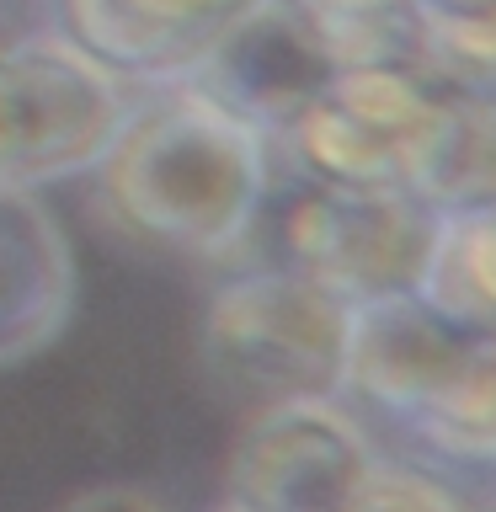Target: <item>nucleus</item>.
I'll list each match as a JSON object with an SVG mask.
<instances>
[{
  "instance_id": "nucleus-11",
  "label": "nucleus",
  "mask_w": 496,
  "mask_h": 512,
  "mask_svg": "<svg viewBox=\"0 0 496 512\" xmlns=\"http://www.w3.org/2000/svg\"><path fill=\"white\" fill-rule=\"evenodd\" d=\"M416 198H427L438 214L496 203V96L486 91H448L443 118L422 144L411 182Z\"/></svg>"
},
{
  "instance_id": "nucleus-3",
  "label": "nucleus",
  "mask_w": 496,
  "mask_h": 512,
  "mask_svg": "<svg viewBox=\"0 0 496 512\" xmlns=\"http://www.w3.org/2000/svg\"><path fill=\"white\" fill-rule=\"evenodd\" d=\"M139 86L91 59L70 32L0 38V187H48L96 171Z\"/></svg>"
},
{
  "instance_id": "nucleus-4",
  "label": "nucleus",
  "mask_w": 496,
  "mask_h": 512,
  "mask_svg": "<svg viewBox=\"0 0 496 512\" xmlns=\"http://www.w3.org/2000/svg\"><path fill=\"white\" fill-rule=\"evenodd\" d=\"M368 59H416L406 43L379 38L331 16L320 0H251L224 27V38L187 70L208 96L235 107L256 128H288L294 112L336 70Z\"/></svg>"
},
{
  "instance_id": "nucleus-12",
  "label": "nucleus",
  "mask_w": 496,
  "mask_h": 512,
  "mask_svg": "<svg viewBox=\"0 0 496 512\" xmlns=\"http://www.w3.org/2000/svg\"><path fill=\"white\" fill-rule=\"evenodd\" d=\"M416 59L459 91L496 96V0H411Z\"/></svg>"
},
{
  "instance_id": "nucleus-14",
  "label": "nucleus",
  "mask_w": 496,
  "mask_h": 512,
  "mask_svg": "<svg viewBox=\"0 0 496 512\" xmlns=\"http://www.w3.org/2000/svg\"><path fill=\"white\" fill-rule=\"evenodd\" d=\"M352 512H459V502L448 496L438 480L416 475V470H379L368 475V486Z\"/></svg>"
},
{
  "instance_id": "nucleus-15",
  "label": "nucleus",
  "mask_w": 496,
  "mask_h": 512,
  "mask_svg": "<svg viewBox=\"0 0 496 512\" xmlns=\"http://www.w3.org/2000/svg\"><path fill=\"white\" fill-rule=\"evenodd\" d=\"M75 512H150V507H144V502H128V496H102V502L75 507Z\"/></svg>"
},
{
  "instance_id": "nucleus-16",
  "label": "nucleus",
  "mask_w": 496,
  "mask_h": 512,
  "mask_svg": "<svg viewBox=\"0 0 496 512\" xmlns=\"http://www.w3.org/2000/svg\"><path fill=\"white\" fill-rule=\"evenodd\" d=\"M406 6H411V0H406Z\"/></svg>"
},
{
  "instance_id": "nucleus-6",
  "label": "nucleus",
  "mask_w": 496,
  "mask_h": 512,
  "mask_svg": "<svg viewBox=\"0 0 496 512\" xmlns=\"http://www.w3.org/2000/svg\"><path fill=\"white\" fill-rule=\"evenodd\" d=\"M443 214L411 187L310 182L283 214L288 267L310 272L352 304L422 294Z\"/></svg>"
},
{
  "instance_id": "nucleus-7",
  "label": "nucleus",
  "mask_w": 496,
  "mask_h": 512,
  "mask_svg": "<svg viewBox=\"0 0 496 512\" xmlns=\"http://www.w3.org/2000/svg\"><path fill=\"white\" fill-rule=\"evenodd\" d=\"M374 470L368 438L331 400H278L235 443L230 502L240 512H352Z\"/></svg>"
},
{
  "instance_id": "nucleus-2",
  "label": "nucleus",
  "mask_w": 496,
  "mask_h": 512,
  "mask_svg": "<svg viewBox=\"0 0 496 512\" xmlns=\"http://www.w3.org/2000/svg\"><path fill=\"white\" fill-rule=\"evenodd\" d=\"M352 310L336 288L299 267H251L214 294L203 315V358L224 390L278 406L347 390Z\"/></svg>"
},
{
  "instance_id": "nucleus-9",
  "label": "nucleus",
  "mask_w": 496,
  "mask_h": 512,
  "mask_svg": "<svg viewBox=\"0 0 496 512\" xmlns=\"http://www.w3.org/2000/svg\"><path fill=\"white\" fill-rule=\"evenodd\" d=\"M75 304V256L32 187H0V368L43 352Z\"/></svg>"
},
{
  "instance_id": "nucleus-5",
  "label": "nucleus",
  "mask_w": 496,
  "mask_h": 512,
  "mask_svg": "<svg viewBox=\"0 0 496 512\" xmlns=\"http://www.w3.org/2000/svg\"><path fill=\"white\" fill-rule=\"evenodd\" d=\"M448 91L454 86L422 59L347 64L294 112L283 134L315 182L406 187L427 134L443 118Z\"/></svg>"
},
{
  "instance_id": "nucleus-10",
  "label": "nucleus",
  "mask_w": 496,
  "mask_h": 512,
  "mask_svg": "<svg viewBox=\"0 0 496 512\" xmlns=\"http://www.w3.org/2000/svg\"><path fill=\"white\" fill-rule=\"evenodd\" d=\"M427 448L459 464H496V331L470 326L432 390L400 416Z\"/></svg>"
},
{
  "instance_id": "nucleus-13",
  "label": "nucleus",
  "mask_w": 496,
  "mask_h": 512,
  "mask_svg": "<svg viewBox=\"0 0 496 512\" xmlns=\"http://www.w3.org/2000/svg\"><path fill=\"white\" fill-rule=\"evenodd\" d=\"M422 294L448 315L496 331V203L443 214L438 256L427 267Z\"/></svg>"
},
{
  "instance_id": "nucleus-8",
  "label": "nucleus",
  "mask_w": 496,
  "mask_h": 512,
  "mask_svg": "<svg viewBox=\"0 0 496 512\" xmlns=\"http://www.w3.org/2000/svg\"><path fill=\"white\" fill-rule=\"evenodd\" d=\"M59 32L134 86L176 80L224 38L251 0H54Z\"/></svg>"
},
{
  "instance_id": "nucleus-1",
  "label": "nucleus",
  "mask_w": 496,
  "mask_h": 512,
  "mask_svg": "<svg viewBox=\"0 0 496 512\" xmlns=\"http://www.w3.org/2000/svg\"><path fill=\"white\" fill-rule=\"evenodd\" d=\"M96 171L139 235L192 256L235 251L272 192L267 128L187 75L139 86L118 144Z\"/></svg>"
}]
</instances>
